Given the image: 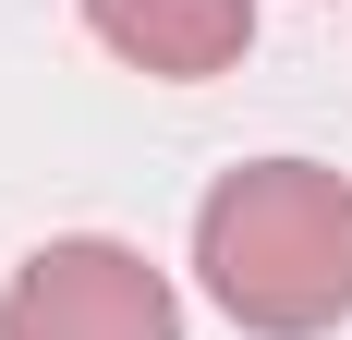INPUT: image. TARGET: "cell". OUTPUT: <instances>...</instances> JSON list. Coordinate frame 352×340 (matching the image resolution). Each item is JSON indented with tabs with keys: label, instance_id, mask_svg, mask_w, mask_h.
<instances>
[{
	"label": "cell",
	"instance_id": "obj_3",
	"mask_svg": "<svg viewBox=\"0 0 352 340\" xmlns=\"http://www.w3.org/2000/svg\"><path fill=\"white\" fill-rule=\"evenodd\" d=\"M85 25L158 85H207L255 49V0H85Z\"/></svg>",
	"mask_w": 352,
	"mask_h": 340
},
{
	"label": "cell",
	"instance_id": "obj_1",
	"mask_svg": "<svg viewBox=\"0 0 352 340\" xmlns=\"http://www.w3.org/2000/svg\"><path fill=\"white\" fill-rule=\"evenodd\" d=\"M195 279L255 340H316L352 316V182L328 158H243L195 206Z\"/></svg>",
	"mask_w": 352,
	"mask_h": 340
},
{
	"label": "cell",
	"instance_id": "obj_2",
	"mask_svg": "<svg viewBox=\"0 0 352 340\" xmlns=\"http://www.w3.org/2000/svg\"><path fill=\"white\" fill-rule=\"evenodd\" d=\"M0 340H182V304H170V279L146 268L134 243L73 231V243H36L12 268Z\"/></svg>",
	"mask_w": 352,
	"mask_h": 340
}]
</instances>
